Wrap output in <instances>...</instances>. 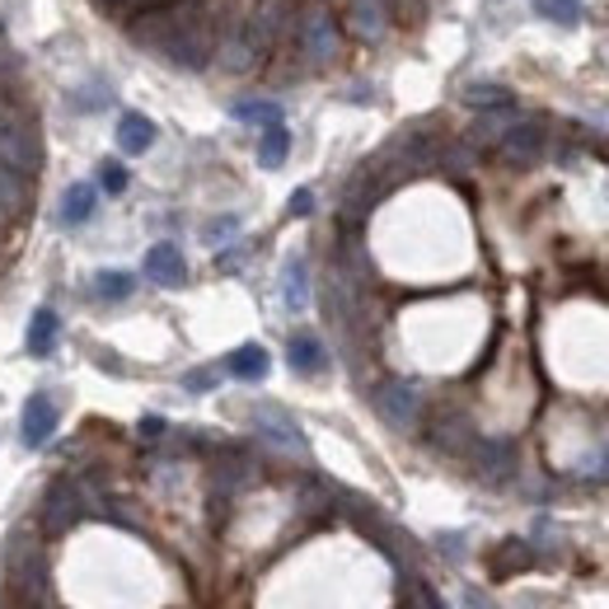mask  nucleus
Segmentation results:
<instances>
[{
  "label": "nucleus",
  "mask_w": 609,
  "mask_h": 609,
  "mask_svg": "<svg viewBox=\"0 0 609 609\" xmlns=\"http://www.w3.org/2000/svg\"><path fill=\"white\" fill-rule=\"evenodd\" d=\"M5 586L24 605H47L52 596V563H47L43 534L33 526H14L5 534Z\"/></svg>",
  "instance_id": "1"
},
{
  "label": "nucleus",
  "mask_w": 609,
  "mask_h": 609,
  "mask_svg": "<svg viewBox=\"0 0 609 609\" xmlns=\"http://www.w3.org/2000/svg\"><path fill=\"white\" fill-rule=\"evenodd\" d=\"M99 501L103 497H94V487L84 478H52L38 497V526L43 534H71L84 516L99 511Z\"/></svg>",
  "instance_id": "2"
},
{
  "label": "nucleus",
  "mask_w": 609,
  "mask_h": 609,
  "mask_svg": "<svg viewBox=\"0 0 609 609\" xmlns=\"http://www.w3.org/2000/svg\"><path fill=\"white\" fill-rule=\"evenodd\" d=\"M291 38H295V52L309 61V66H328L338 57V47H342V29H338V14L324 5V0H309L305 10H295V29H291Z\"/></svg>",
  "instance_id": "3"
},
{
  "label": "nucleus",
  "mask_w": 609,
  "mask_h": 609,
  "mask_svg": "<svg viewBox=\"0 0 609 609\" xmlns=\"http://www.w3.org/2000/svg\"><path fill=\"white\" fill-rule=\"evenodd\" d=\"M0 165H10V169L29 173V179H38L43 136H38V122H33V109L0 117Z\"/></svg>",
  "instance_id": "4"
},
{
  "label": "nucleus",
  "mask_w": 609,
  "mask_h": 609,
  "mask_svg": "<svg viewBox=\"0 0 609 609\" xmlns=\"http://www.w3.org/2000/svg\"><path fill=\"white\" fill-rule=\"evenodd\" d=\"M371 408L380 413V422H385L390 431L408 437V431L422 427L427 398H422V390H417V385H408V380H380V385L371 390Z\"/></svg>",
  "instance_id": "5"
},
{
  "label": "nucleus",
  "mask_w": 609,
  "mask_h": 609,
  "mask_svg": "<svg viewBox=\"0 0 609 609\" xmlns=\"http://www.w3.org/2000/svg\"><path fill=\"white\" fill-rule=\"evenodd\" d=\"M544 150H549V127L539 117H516L507 136L497 142V155L507 169H534L544 160Z\"/></svg>",
  "instance_id": "6"
},
{
  "label": "nucleus",
  "mask_w": 609,
  "mask_h": 609,
  "mask_svg": "<svg viewBox=\"0 0 609 609\" xmlns=\"http://www.w3.org/2000/svg\"><path fill=\"white\" fill-rule=\"evenodd\" d=\"M249 427L258 431V441H268V446H277V450H286V455H295V460H305V455H309L301 422H295V417H291L282 404H258V408H249Z\"/></svg>",
  "instance_id": "7"
},
{
  "label": "nucleus",
  "mask_w": 609,
  "mask_h": 609,
  "mask_svg": "<svg viewBox=\"0 0 609 609\" xmlns=\"http://www.w3.org/2000/svg\"><path fill=\"white\" fill-rule=\"evenodd\" d=\"M268 52L258 47V38L249 33V24H225L221 33H216V66L221 71H230V76H249V71H258V61H263Z\"/></svg>",
  "instance_id": "8"
},
{
  "label": "nucleus",
  "mask_w": 609,
  "mask_h": 609,
  "mask_svg": "<svg viewBox=\"0 0 609 609\" xmlns=\"http://www.w3.org/2000/svg\"><path fill=\"white\" fill-rule=\"evenodd\" d=\"M342 24H347V33H352L357 43L375 47V43H385V38H390V29H394V10H390V0H347Z\"/></svg>",
  "instance_id": "9"
},
{
  "label": "nucleus",
  "mask_w": 609,
  "mask_h": 609,
  "mask_svg": "<svg viewBox=\"0 0 609 609\" xmlns=\"http://www.w3.org/2000/svg\"><path fill=\"white\" fill-rule=\"evenodd\" d=\"M244 24H249V33L258 38V47L277 52V47L291 38V29H295V5H291V0H263V5H258Z\"/></svg>",
  "instance_id": "10"
},
{
  "label": "nucleus",
  "mask_w": 609,
  "mask_h": 609,
  "mask_svg": "<svg viewBox=\"0 0 609 609\" xmlns=\"http://www.w3.org/2000/svg\"><path fill=\"white\" fill-rule=\"evenodd\" d=\"M474 422H469L464 413H455V408H446V413H437L427 422V441H431V450L437 455H455V460H464L469 455V446H474Z\"/></svg>",
  "instance_id": "11"
},
{
  "label": "nucleus",
  "mask_w": 609,
  "mask_h": 609,
  "mask_svg": "<svg viewBox=\"0 0 609 609\" xmlns=\"http://www.w3.org/2000/svg\"><path fill=\"white\" fill-rule=\"evenodd\" d=\"M469 469L483 478V483H507L516 474V446L511 441H483L474 437V446H469Z\"/></svg>",
  "instance_id": "12"
},
{
  "label": "nucleus",
  "mask_w": 609,
  "mask_h": 609,
  "mask_svg": "<svg viewBox=\"0 0 609 609\" xmlns=\"http://www.w3.org/2000/svg\"><path fill=\"white\" fill-rule=\"evenodd\" d=\"M57 417H61L57 398H52V394H29V404L20 408V437H24V446L29 450L47 446L52 437H57Z\"/></svg>",
  "instance_id": "13"
},
{
  "label": "nucleus",
  "mask_w": 609,
  "mask_h": 609,
  "mask_svg": "<svg viewBox=\"0 0 609 609\" xmlns=\"http://www.w3.org/2000/svg\"><path fill=\"white\" fill-rule=\"evenodd\" d=\"M516 117H520V113H516V103H507V109H487V113L474 117V127H469L464 142L474 146V150H497V142L507 136V127H511Z\"/></svg>",
  "instance_id": "14"
},
{
  "label": "nucleus",
  "mask_w": 609,
  "mask_h": 609,
  "mask_svg": "<svg viewBox=\"0 0 609 609\" xmlns=\"http://www.w3.org/2000/svg\"><path fill=\"white\" fill-rule=\"evenodd\" d=\"M146 277L155 286H183L188 282V263L179 253V244H155L146 253Z\"/></svg>",
  "instance_id": "15"
},
{
  "label": "nucleus",
  "mask_w": 609,
  "mask_h": 609,
  "mask_svg": "<svg viewBox=\"0 0 609 609\" xmlns=\"http://www.w3.org/2000/svg\"><path fill=\"white\" fill-rule=\"evenodd\" d=\"M286 361H291L295 375H324L328 371V347L319 342V334H291Z\"/></svg>",
  "instance_id": "16"
},
{
  "label": "nucleus",
  "mask_w": 609,
  "mask_h": 609,
  "mask_svg": "<svg viewBox=\"0 0 609 609\" xmlns=\"http://www.w3.org/2000/svg\"><path fill=\"white\" fill-rule=\"evenodd\" d=\"M225 371H230L235 380H244V385H258V380H268L272 357H268V347L244 342V347H235V352L225 357Z\"/></svg>",
  "instance_id": "17"
},
{
  "label": "nucleus",
  "mask_w": 609,
  "mask_h": 609,
  "mask_svg": "<svg viewBox=\"0 0 609 609\" xmlns=\"http://www.w3.org/2000/svg\"><path fill=\"white\" fill-rule=\"evenodd\" d=\"M94 206H99V188L94 183H71L61 193V206H57V221L66 225V230H76V225H84L94 216Z\"/></svg>",
  "instance_id": "18"
},
{
  "label": "nucleus",
  "mask_w": 609,
  "mask_h": 609,
  "mask_svg": "<svg viewBox=\"0 0 609 609\" xmlns=\"http://www.w3.org/2000/svg\"><path fill=\"white\" fill-rule=\"evenodd\" d=\"M33 206V179L10 165H0V216H20Z\"/></svg>",
  "instance_id": "19"
},
{
  "label": "nucleus",
  "mask_w": 609,
  "mask_h": 609,
  "mask_svg": "<svg viewBox=\"0 0 609 609\" xmlns=\"http://www.w3.org/2000/svg\"><path fill=\"white\" fill-rule=\"evenodd\" d=\"M57 338H61V319H57V309H33V319H29V357H52L57 352Z\"/></svg>",
  "instance_id": "20"
},
{
  "label": "nucleus",
  "mask_w": 609,
  "mask_h": 609,
  "mask_svg": "<svg viewBox=\"0 0 609 609\" xmlns=\"http://www.w3.org/2000/svg\"><path fill=\"white\" fill-rule=\"evenodd\" d=\"M282 305L291 309V315H301V309L309 305V263L301 253L282 263Z\"/></svg>",
  "instance_id": "21"
},
{
  "label": "nucleus",
  "mask_w": 609,
  "mask_h": 609,
  "mask_svg": "<svg viewBox=\"0 0 609 609\" xmlns=\"http://www.w3.org/2000/svg\"><path fill=\"white\" fill-rule=\"evenodd\" d=\"M155 146V122L146 113H122L117 117V150L122 155H146Z\"/></svg>",
  "instance_id": "22"
},
{
  "label": "nucleus",
  "mask_w": 609,
  "mask_h": 609,
  "mask_svg": "<svg viewBox=\"0 0 609 609\" xmlns=\"http://www.w3.org/2000/svg\"><path fill=\"white\" fill-rule=\"evenodd\" d=\"M286 155H291V132H286V122H268L263 136H258V165H263V169H282Z\"/></svg>",
  "instance_id": "23"
},
{
  "label": "nucleus",
  "mask_w": 609,
  "mask_h": 609,
  "mask_svg": "<svg viewBox=\"0 0 609 609\" xmlns=\"http://www.w3.org/2000/svg\"><path fill=\"white\" fill-rule=\"evenodd\" d=\"M474 113H487V109H507V103H516V94L507 90V84H497V80H474V84H464V94H460Z\"/></svg>",
  "instance_id": "24"
},
{
  "label": "nucleus",
  "mask_w": 609,
  "mask_h": 609,
  "mask_svg": "<svg viewBox=\"0 0 609 609\" xmlns=\"http://www.w3.org/2000/svg\"><path fill=\"white\" fill-rule=\"evenodd\" d=\"M437 169H446L450 179H469V173L478 169V150L469 142H446V146H437Z\"/></svg>",
  "instance_id": "25"
},
{
  "label": "nucleus",
  "mask_w": 609,
  "mask_h": 609,
  "mask_svg": "<svg viewBox=\"0 0 609 609\" xmlns=\"http://www.w3.org/2000/svg\"><path fill=\"white\" fill-rule=\"evenodd\" d=\"M230 117L235 122H258V127H268V122H286L277 99H239V103H230Z\"/></svg>",
  "instance_id": "26"
},
{
  "label": "nucleus",
  "mask_w": 609,
  "mask_h": 609,
  "mask_svg": "<svg viewBox=\"0 0 609 609\" xmlns=\"http://www.w3.org/2000/svg\"><path fill=\"white\" fill-rule=\"evenodd\" d=\"M132 291H136V277L132 272H94V301L117 305V301H127Z\"/></svg>",
  "instance_id": "27"
},
{
  "label": "nucleus",
  "mask_w": 609,
  "mask_h": 609,
  "mask_svg": "<svg viewBox=\"0 0 609 609\" xmlns=\"http://www.w3.org/2000/svg\"><path fill=\"white\" fill-rule=\"evenodd\" d=\"M530 563H534L530 544H520V539H507V544L497 549V563H493V572H497V577H511V572H526Z\"/></svg>",
  "instance_id": "28"
},
{
  "label": "nucleus",
  "mask_w": 609,
  "mask_h": 609,
  "mask_svg": "<svg viewBox=\"0 0 609 609\" xmlns=\"http://www.w3.org/2000/svg\"><path fill=\"white\" fill-rule=\"evenodd\" d=\"M534 14L539 20H549V24H582V0H534Z\"/></svg>",
  "instance_id": "29"
},
{
  "label": "nucleus",
  "mask_w": 609,
  "mask_h": 609,
  "mask_svg": "<svg viewBox=\"0 0 609 609\" xmlns=\"http://www.w3.org/2000/svg\"><path fill=\"white\" fill-rule=\"evenodd\" d=\"M109 103H113V84L109 80H94V84H80L76 113H99V109H109Z\"/></svg>",
  "instance_id": "30"
},
{
  "label": "nucleus",
  "mask_w": 609,
  "mask_h": 609,
  "mask_svg": "<svg viewBox=\"0 0 609 609\" xmlns=\"http://www.w3.org/2000/svg\"><path fill=\"white\" fill-rule=\"evenodd\" d=\"M216 385H221V371H216V365H198V371L183 375V390H188V394H212Z\"/></svg>",
  "instance_id": "31"
},
{
  "label": "nucleus",
  "mask_w": 609,
  "mask_h": 609,
  "mask_svg": "<svg viewBox=\"0 0 609 609\" xmlns=\"http://www.w3.org/2000/svg\"><path fill=\"white\" fill-rule=\"evenodd\" d=\"M99 188H103V193H127V169H122L117 160H103L99 165Z\"/></svg>",
  "instance_id": "32"
},
{
  "label": "nucleus",
  "mask_w": 609,
  "mask_h": 609,
  "mask_svg": "<svg viewBox=\"0 0 609 609\" xmlns=\"http://www.w3.org/2000/svg\"><path fill=\"white\" fill-rule=\"evenodd\" d=\"M235 235H239V216H216V221L202 230V239L212 244V249H221V244H225V239H235Z\"/></svg>",
  "instance_id": "33"
},
{
  "label": "nucleus",
  "mask_w": 609,
  "mask_h": 609,
  "mask_svg": "<svg viewBox=\"0 0 609 609\" xmlns=\"http://www.w3.org/2000/svg\"><path fill=\"white\" fill-rule=\"evenodd\" d=\"M24 76V57L10 43H0V80H20Z\"/></svg>",
  "instance_id": "34"
},
{
  "label": "nucleus",
  "mask_w": 609,
  "mask_h": 609,
  "mask_svg": "<svg viewBox=\"0 0 609 609\" xmlns=\"http://www.w3.org/2000/svg\"><path fill=\"white\" fill-rule=\"evenodd\" d=\"M437 544L450 563H464V534H437Z\"/></svg>",
  "instance_id": "35"
},
{
  "label": "nucleus",
  "mask_w": 609,
  "mask_h": 609,
  "mask_svg": "<svg viewBox=\"0 0 609 609\" xmlns=\"http://www.w3.org/2000/svg\"><path fill=\"white\" fill-rule=\"evenodd\" d=\"M291 216H309L315 212V193H309V188H301V193H291V206H286Z\"/></svg>",
  "instance_id": "36"
},
{
  "label": "nucleus",
  "mask_w": 609,
  "mask_h": 609,
  "mask_svg": "<svg viewBox=\"0 0 609 609\" xmlns=\"http://www.w3.org/2000/svg\"><path fill=\"white\" fill-rule=\"evenodd\" d=\"M417 609H446V600L431 586H417Z\"/></svg>",
  "instance_id": "37"
},
{
  "label": "nucleus",
  "mask_w": 609,
  "mask_h": 609,
  "mask_svg": "<svg viewBox=\"0 0 609 609\" xmlns=\"http://www.w3.org/2000/svg\"><path fill=\"white\" fill-rule=\"evenodd\" d=\"M464 609H497V605L487 600L483 590H464Z\"/></svg>",
  "instance_id": "38"
},
{
  "label": "nucleus",
  "mask_w": 609,
  "mask_h": 609,
  "mask_svg": "<svg viewBox=\"0 0 609 609\" xmlns=\"http://www.w3.org/2000/svg\"><path fill=\"white\" fill-rule=\"evenodd\" d=\"M165 431H169V427L160 422V417H146V422H142V437H150V441H155V437H165Z\"/></svg>",
  "instance_id": "39"
},
{
  "label": "nucleus",
  "mask_w": 609,
  "mask_h": 609,
  "mask_svg": "<svg viewBox=\"0 0 609 609\" xmlns=\"http://www.w3.org/2000/svg\"><path fill=\"white\" fill-rule=\"evenodd\" d=\"M10 609H52V605H24V600H14Z\"/></svg>",
  "instance_id": "40"
},
{
  "label": "nucleus",
  "mask_w": 609,
  "mask_h": 609,
  "mask_svg": "<svg viewBox=\"0 0 609 609\" xmlns=\"http://www.w3.org/2000/svg\"><path fill=\"white\" fill-rule=\"evenodd\" d=\"M0 43H5V33H0Z\"/></svg>",
  "instance_id": "41"
}]
</instances>
